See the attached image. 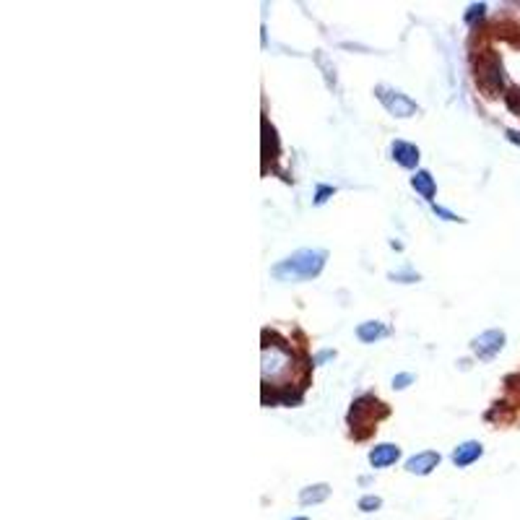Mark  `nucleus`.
Here are the masks:
<instances>
[{"label":"nucleus","instance_id":"f8f14e48","mask_svg":"<svg viewBox=\"0 0 520 520\" xmlns=\"http://www.w3.org/2000/svg\"><path fill=\"white\" fill-rule=\"evenodd\" d=\"M484 11H487V6H484V3H476V6H471V8H468V14H466V23H474L476 18H482Z\"/></svg>","mask_w":520,"mask_h":520},{"label":"nucleus","instance_id":"6ab92c4d","mask_svg":"<svg viewBox=\"0 0 520 520\" xmlns=\"http://www.w3.org/2000/svg\"><path fill=\"white\" fill-rule=\"evenodd\" d=\"M292 520H309V518H292Z\"/></svg>","mask_w":520,"mask_h":520},{"label":"nucleus","instance_id":"4468645a","mask_svg":"<svg viewBox=\"0 0 520 520\" xmlns=\"http://www.w3.org/2000/svg\"><path fill=\"white\" fill-rule=\"evenodd\" d=\"M393 281H400V284H414L419 281V273H391Z\"/></svg>","mask_w":520,"mask_h":520},{"label":"nucleus","instance_id":"dca6fc26","mask_svg":"<svg viewBox=\"0 0 520 520\" xmlns=\"http://www.w3.org/2000/svg\"><path fill=\"white\" fill-rule=\"evenodd\" d=\"M432 208H435V213H437V216H442V219H445V221H463V219H460V216H455V213H452V211L442 208V206H432Z\"/></svg>","mask_w":520,"mask_h":520},{"label":"nucleus","instance_id":"20e7f679","mask_svg":"<svg viewBox=\"0 0 520 520\" xmlns=\"http://www.w3.org/2000/svg\"><path fill=\"white\" fill-rule=\"evenodd\" d=\"M440 460L442 458H440V452H435V450L416 452V455H411V458L406 460V471L408 474H416V476H427L440 466Z\"/></svg>","mask_w":520,"mask_h":520},{"label":"nucleus","instance_id":"ddd939ff","mask_svg":"<svg viewBox=\"0 0 520 520\" xmlns=\"http://www.w3.org/2000/svg\"><path fill=\"white\" fill-rule=\"evenodd\" d=\"M408 383H414V375H408V372L393 377V388H396V391H403V388H408Z\"/></svg>","mask_w":520,"mask_h":520},{"label":"nucleus","instance_id":"6e6552de","mask_svg":"<svg viewBox=\"0 0 520 520\" xmlns=\"http://www.w3.org/2000/svg\"><path fill=\"white\" fill-rule=\"evenodd\" d=\"M411 188L424 198V201H432L435 193H437V185H435V177H432L427 169H419V172L411 177Z\"/></svg>","mask_w":520,"mask_h":520},{"label":"nucleus","instance_id":"2eb2a0df","mask_svg":"<svg viewBox=\"0 0 520 520\" xmlns=\"http://www.w3.org/2000/svg\"><path fill=\"white\" fill-rule=\"evenodd\" d=\"M328 196H333V188L320 185V188H317V196H315V206H323L325 201H328Z\"/></svg>","mask_w":520,"mask_h":520},{"label":"nucleus","instance_id":"9d476101","mask_svg":"<svg viewBox=\"0 0 520 520\" xmlns=\"http://www.w3.org/2000/svg\"><path fill=\"white\" fill-rule=\"evenodd\" d=\"M328 494H331L328 484H312V487H304L299 492V502L302 505H320V502L328 499Z\"/></svg>","mask_w":520,"mask_h":520},{"label":"nucleus","instance_id":"f257e3e1","mask_svg":"<svg viewBox=\"0 0 520 520\" xmlns=\"http://www.w3.org/2000/svg\"><path fill=\"white\" fill-rule=\"evenodd\" d=\"M325 260H328L325 250H297L273 265L271 273L279 281H307L323 273Z\"/></svg>","mask_w":520,"mask_h":520},{"label":"nucleus","instance_id":"f03ea898","mask_svg":"<svg viewBox=\"0 0 520 520\" xmlns=\"http://www.w3.org/2000/svg\"><path fill=\"white\" fill-rule=\"evenodd\" d=\"M375 97L380 99V105L393 115V117H400V120H406V117H414L419 115V105H416L414 99L406 97L403 91L398 89H391V86H377L375 89Z\"/></svg>","mask_w":520,"mask_h":520},{"label":"nucleus","instance_id":"f3484780","mask_svg":"<svg viewBox=\"0 0 520 520\" xmlns=\"http://www.w3.org/2000/svg\"><path fill=\"white\" fill-rule=\"evenodd\" d=\"M328 359H336V351H331V349H325V351H320V354H315V359L312 362L315 364H325Z\"/></svg>","mask_w":520,"mask_h":520},{"label":"nucleus","instance_id":"9b49d317","mask_svg":"<svg viewBox=\"0 0 520 520\" xmlns=\"http://www.w3.org/2000/svg\"><path fill=\"white\" fill-rule=\"evenodd\" d=\"M380 507H383V499L377 497V494H364V497L359 499V510H362V513H375Z\"/></svg>","mask_w":520,"mask_h":520},{"label":"nucleus","instance_id":"1a4fd4ad","mask_svg":"<svg viewBox=\"0 0 520 520\" xmlns=\"http://www.w3.org/2000/svg\"><path fill=\"white\" fill-rule=\"evenodd\" d=\"M388 336V328H385L380 320H367L356 328V339L362 341V344H375V341L385 339Z\"/></svg>","mask_w":520,"mask_h":520},{"label":"nucleus","instance_id":"39448f33","mask_svg":"<svg viewBox=\"0 0 520 520\" xmlns=\"http://www.w3.org/2000/svg\"><path fill=\"white\" fill-rule=\"evenodd\" d=\"M391 154L396 159V164H400L403 169H414L419 164V149L414 144H406V141H393L391 144Z\"/></svg>","mask_w":520,"mask_h":520},{"label":"nucleus","instance_id":"7ed1b4c3","mask_svg":"<svg viewBox=\"0 0 520 520\" xmlns=\"http://www.w3.org/2000/svg\"><path fill=\"white\" fill-rule=\"evenodd\" d=\"M471 349H474V354L482 359V362H492L494 356L505 349V333L502 331H487L482 336H476L471 341Z\"/></svg>","mask_w":520,"mask_h":520},{"label":"nucleus","instance_id":"423d86ee","mask_svg":"<svg viewBox=\"0 0 520 520\" xmlns=\"http://www.w3.org/2000/svg\"><path fill=\"white\" fill-rule=\"evenodd\" d=\"M484 455V447H482V442H476V440H468V442H463V445H458L455 450H452V463L458 468H466V466H471L474 460H479Z\"/></svg>","mask_w":520,"mask_h":520},{"label":"nucleus","instance_id":"0eeeda50","mask_svg":"<svg viewBox=\"0 0 520 520\" xmlns=\"http://www.w3.org/2000/svg\"><path fill=\"white\" fill-rule=\"evenodd\" d=\"M398 458H400V447L391 445V442L375 445L370 450V466L372 468H388V466H393V463H396Z\"/></svg>","mask_w":520,"mask_h":520},{"label":"nucleus","instance_id":"a211bd4d","mask_svg":"<svg viewBox=\"0 0 520 520\" xmlns=\"http://www.w3.org/2000/svg\"><path fill=\"white\" fill-rule=\"evenodd\" d=\"M507 138H510L513 144H520V133H515V130H507Z\"/></svg>","mask_w":520,"mask_h":520}]
</instances>
